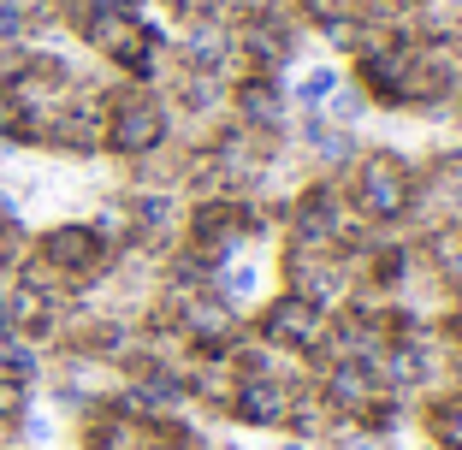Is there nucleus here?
<instances>
[{
	"label": "nucleus",
	"mask_w": 462,
	"mask_h": 450,
	"mask_svg": "<svg viewBox=\"0 0 462 450\" xmlns=\"http://www.w3.org/2000/svg\"><path fill=\"white\" fill-rule=\"evenodd\" d=\"M166 137V119H161V107H154L149 96H119L107 107V149H119V154H149L154 142Z\"/></svg>",
	"instance_id": "obj_1"
},
{
	"label": "nucleus",
	"mask_w": 462,
	"mask_h": 450,
	"mask_svg": "<svg viewBox=\"0 0 462 450\" xmlns=\"http://www.w3.org/2000/svg\"><path fill=\"white\" fill-rule=\"evenodd\" d=\"M6 290H13V285H0V332H6Z\"/></svg>",
	"instance_id": "obj_3"
},
{
	"label": "nucleus",
	"mask_w": 462,
	"mask_h": 450,
	"mask_svg": "<svg viewBox=\"0 0 462 450\" xmlns=\"http://www.w3.org/2000/svg\"><path fill=\"white\" fill-rule=\"evenodd\" d=\"M285 450H302V445H285Z\"/></svg>",
	"instance_id": "obj_4"
},
{
	"label": "nucleus",
	"mask_w": 462,
	"mask_h": 450,
	"mask_svg": "<svg viewBox=\"0 0 462 450\" xmlns=\"http://www.w3.org/2000/svg\"><path fill=\"white\" fill-rule=\"evenodd\" d=\"M24 409H30V385L18 373H0V427L24 421Z\"/></svg>",
	"instance_id": "obj_2"
}]
</instances>
